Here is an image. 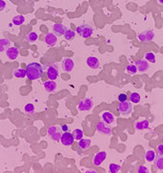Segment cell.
<instances>
[{
    "label": "cell",
    "instance_id": "6da1fadb",
    "mask_svg": "<svg viewBox=\"0 0 163 173\" xmlns=\"http://www.w3.org/2000/svg\"><path fill=\"white\" fill-rule=\"evenodd\" d=\"M25 71H26V77L28 78V79L34 81V80H37L43 76V68L40 64L31 63L29 65H27Z\"/></svg>",
    "mask_w": 163,
    "mask_h": 173
},
{
    "label": "cell",
    "instance_id": "7a4b0ae2",
    "mask_svg": "<svg viewBox=\"0 0 163 173\" xmlns=\"http://www.w3.org/2000/svg\"><path fill=\"white\" fill-rule=\"evenodd\" d=\"M76 32L78 33V35L81 36L84 38H90L94 33V28L92 26H90L89 24H81L80 26H78L76 28Z\"/></svg>",
    "mask_w": 163,
    "mask_h": 173
},
{
    "label": "cell",
    "instance_id": "3957f363",
    "mask_svg": "<svg viewBox=\"0 0 163 173\" xmlns=\"http://www.w3.org/2000/svg\"><path fill=\"white\" fill-rule=\"evenodd\" d=\"M47 135L53 139L54 141H60V138L62 136L61 129L58 126H50L47 128Z\"/></svg>",
    "mask_w": 163,
    "mask_h": 173
},
{
    "label": "cell",
    "instance_id": "277c9868",
    "mask_svg": "<svg viewBox=\"0 0 163 173\" xmlns=\"http://www.w3.org/2000/svg\"><path fill=\"white\" fill-rule=\"evenodd\" d=\"M118 110L121 113V115H128L132 113V104L128 101H123V102H120L119 106H118Z\"/></svg>",
    "mask_w": 163,
    "mask_h": 173
},
{
    "label": "cell",
    "instance_id": "5b68a950",
    "mask_svg": "<svg viewBox=\"0 0 163 173\" xmlns=\"http://www.w3.org/2000/svg\"><path fill=\"white\" fill-rule=\"evenodd\" d=\"M94 106L93 100L91 98H84L80 100L79 104H78V109L81 111H90Z\"/></svg>",
    "mask_w": 163,
    "mask_h": 173
},
{
    "label": "cell",
    "instance_id": "8992f818",
    "mask_svg": "<svg viewBox=\"0 0 163 173\" xmlns=\"http://www.w3.org/2000/svg\"><path fill=\"white\" fill-rule=\"evenodd\" d=\"M59 76V69H58V65L53 64L48 66L47 68V77L49 80H56Z\"/></svg>",
    "mask_w": 163,
    "mask_h": 173
},
{
    "label": "cell",
    "instance_id": "52a82bcc",
    "mask_svg": "<svg viewBox=\"0 0 163 173\" xmlns=\"http://www.w3.org/2000/svg\"><path fill=\"white\" fill-rule=\"evenodd\" d=\"M60 141L62 142V144L65 146H71L72 145V143L75 141V138L72 137V134L70 132H65L64 134H62Z\"/></svg>",
    "mask_w": 163,
    "mask_h": 173
},
{
    "label": "cell",
    "instance_id": "ba28073f",
    "mask_svg": "<svg viewBox=\"0 0 163 173\" xmlns=\"http://www.w3.org/2000/svg\"><path fill=\"white\" fill-rule=\"evenodd\" d=\"M154 34L151 30H145L138 36V38L143 42H151L154 40Z\"/></svg>",
    "mask_w": 163,
    "mask_h": 173
},
{
    "label": "cell",
    "instance_id": "9c48e42d",
    "mask_svg": "<svg viewBox=\"0 0 163 173\" xmlns=\"http://www.w3.org/2000/svg\"><path fill=\"white\" fill-rule=\"evenodd\" d=\"M97 130L100 134H103V135H112V129L110 127L106 126L105 123L102 121H99L97 124Z\"/></svg>",
    "mask_w": 163,
    "mask_h": 173
},
{
    "label": "cell",
    "instance_id": "30bf717a",
    "mask_svg": "<svg viewBox=\"0 0 163 173\" xmlns=\"http://www.w3.org/2000/svg\"><path fill=\"white\" fill-rule=\"evenodd\" d=\"M135 66L137 68V71L145 72L149 69L150 65H149V62H147L146 60H137L135 62Z\"/></svg>",
    "mask_w": 163,
    "mask_h": 173
},
{
    "label": "cell",
    "instance_id": "8fae6325",
    "mask_svg": "<svg viewBox=\"0 0 163 173\" xmlns=\"http://www.w3.org/2000/svg\"><path fill=\"white\" fill-rule=\"evenodd\" d=\"M105 159H106V152H104V151L99 152L95 154V156L94 157L93 163L95 166H99L105 161Z\"/></svg>",
    "mask_w": 163,
    "mask_h": 173
},
{
    "label": "cell",
    "instance_id": "7c38bea8",
    "mask_svg": "<svg viewBox=\"0 0 163 173\" xmlns=\"http://www.w3.org/2000/svg\"><path fill=\"white\" fill-rule=\"evenodd\" d=\"M67 30V27L62 23H55L53 25V34L57 37L63 36Z\"/></svg>",
    "mask_w": 163,
    "mask_h": 173
},
{
    "label": "cell",
    "instance_id": "4fadbf2b",
    "mask_svg": "<svg viewBox=\"0 0 163 173\" xmlns=\"http://www.w3.org/2000/svg\"><path fill=\"white\" fill-rule=\"evenodd\" d=\"M86 63H87V65L89 66V68H92V69H97L99 68V61L97 57H94V56L89 57L86 61Z\"/></svg>",
    "mask_w": 163,
    "mask_h": 173
},
{
    "label": "cell",
    "instance_id": "5bb4252c",
    "mask_svg": "<svg viewBox=\"0 0 163 173\" xmlns=\"http://www.w3.org/2000/svg\"><path fill=\"white\" fill-rule=\"evenodd\" d=\"M44 42H46L48 46H53L57 42V36H55L53 33H48L44 37Z\"/></svg>",
    "mask_w": 163,
    "mask_h": 173
},
{
    "label": "cell",
    "instance_id": "9a60e30c",
    "mask_svg": "<svg viewBox=\"0 0 163 173\" xmlns=\"http://www.w3.org/2000/svg\"><path fill=\"white\" fill-rule=\"evenodd\" d=\"M75 68V63L71 58H66L63 61V69L66 72H71Z\"/></svg>",
    "mask_w": 163,
    "mask_h": 173
},
{
    "label": "cell",
    "instance_id": "2e32d148",
    "mask_svg": "<svg viewBox=\"0 0 163 173\" xmlns=\"http://www.w3.org/2000/svg\"><path fill=\"white\" fill-rule=\"evenodd\" d=\"M19 48L16 47H10L6 50V55L10 60H16L19 57Z\"/></svg>",
    "mask_w": 163,
    "mask_h": 173
},
{
    "label": "cell",
    "instance_id": "e0dca14e",
    "mask_svg": "<svg viewBox=\"0 0 163 173\" xmlns=\"http://www.w3.org/2000/svg\"><path fill=\"white\" fill-rule=\"evenodd\" d=\"M43 88L47 92H53L56 90V88H57V84L55 83L54 80H48L47 82H44Z\"/></svg>",
    "mask_w": 163,
    "mask_h": 173
},
{
    "label": "cell",
    "instance_id": "ac0fdd59",
    "mask_svg": "<svg viewBox=\"0 0 163 173\" xmlns=\"http://www.w3.org/2000/svg\"><path fill=\"white\" fill-rule=\"evenodd\" d=\"M102 118L103 119V121L105 122L106 124H111L114 122V119H115V116L114 115L110 113V111H103L102 115Z\"/></svg>",
    "mask_w": 163,
    "mask_h": 173
},
{
    "label": "cell",
    "instance_id": "d6986e66",
    "mask_svg": "<svg viewBox=\"0 0 163 173\" xmlns=\"http://www.w3.org/2000/svg\"><path fill=\"white\" fill-rule=\"evenodd\" d=\"M78 145H79V148H80V150H82V151L87 150L90 148V146H91V139L81 138L79 141V142H78Z\"/></svg>",
    "mask_w": 163,
    "mask_h": 173
},
{
    "label": "cell",
    "instance_id": "ffe728a7",
    "mask_svg": "<svg viewBox=\"0 0 163 173\" xmlns=\"http://www.w3.org/2000/svg\"><path fill=\"white\" fill-rule=\"evenodd\" d=\"M137 130H146L148 129L150 126V122L148 120H142V121H137L134 124Z\"/></svg>",
    "mask_w": 163,
    "mask_h": 173
},
{
    "label": "cell",
    "instance_id": "44dd1931",
    "mask_svg": "<svg viewBox=\"0 0 163 173\" xmlns=\"http://www.w3.org/2000/svg\"><path fill=\"white\" fill-rule=\"evenodd\" d=\"M10 44H11V42L8 38H0V52L5 51Z\"/></svg>",
    "mask_w": 163,
    "mask_h": 173
},
{
    "label": "cell",
    "instance_id": "7402d4cb",
    "mask_svg": "<svg viewBox=\"0 0 163 173\" xmlns=\"http://www.w3.org/2000/svg\"><path fill=\"white\" fill-rule=\"evenodd\" d=\"M154 161H154L155 166H156L159 170H162V169H163V157H162V155L158 154L157 156H155Z\"/></svg>",
    "mask_w": 163,
    "mask_h": 173
},
{
    "label": "cell",
    "instance_id": "603a6c76",
    "mask_svg": "<svg viewBox=\"0 0 163 173\" xmlns=\"http://www.w3.org/2000/svg\"><path fill=\"white\" fill-rule=\"evenodd\" d=\"M24 21H25V18L23 15H16L15 18H13V23L15 25H21L22 23H24Z\"/></svg>",
    "mask_w": 163,
    "mask_h": 173
},
{
    "label": "cell",
    "instance_id": "cb8c5ba5",
    "mask_svg": "<svg viewBox=\"0 0 163 173\" xmlns=\"http://www.w3.org/2000/svg\"><path fill=\"white\" fill-rule=\"evenodd\" d=\"M155 152L154 151V150H149V151H147V153H146L145 155V159L147 161H154V159H155Z\"/></svg>",
    "mask_w": 163,
    "mask_h": 173
},
{
    "label": "cell",
    "instance_id": "d4e9b609",
    "mask_svg": "<svg viewBox=\"0 0 163 173\" xmlns=\"http://www.w3.org/2000/svg\"><path fill=\"white\" fill-rule=\"evenodd\" d=\"M64 36H65V38H66L67 41H72L75 38V31H71L70 29H67L66 32H65V34H64Z\"/></svg>",
    "mask_w": 163,
    "mask_h": 173
},
{
    "label": "cell",
    "instance_id": "484cf974",
    "mask_svg": "<svg viewBox=\"0 0 163 173\" xmlns=\"http://www.w3.org/2000/svg\"><path fill=\"white\" fill-rule=\"evenodd\" d=\"M140 99H141V96H140V94L137 93V92H131L130 95H129V100L132 102V103H139Z\"/></svg>",
    "mask_w": 163,
    "mask_h": 173
},
{
    "label": "cell",
    "instance_id": "4316f807",
    "mask_svg": "<svg viewBox=\"0 0 163 173\" xmlns=\"http://www.w3.org/2000/svg\"><path fill=\"white\" fill-rule=\"evenodd\" d=\"M14 76L16 78H24L26 76V71L25 69H22V68L16 69L14 71Z\"/></svg>",
    "mask_w": 163,
    "mask_h": 173
},
{
    "label": "cell",
    "instance_id": "83f0119b",
    "mask_svg": "<svg viewBox=\"0 0 163 173\" xmlns=\"http://www.w3.org/2000/svg\"><path fill=\"white\" fill-rule=\"evenodd\" d=\"M38 40V35L35 32H31L26 36V42H34Z\"/></svg>",
    "mask_w": 163,
    "mask_h": 173
},
{
    "label": "cell",
    "instance_id": "f1b7e54d",
    "mask_svg": "<svg viewBox=\"0 0 163 173\" xmlns=\"http://www.w3.org/2000/svg\"><path fill=\"white\" fill-rule=\"evenodd\" d=\"M72 137L75 139V141H80V139L83 138V132L80 129H75L72 133Z\"/></svg>",
    "mask_w": 163,
    "mask_h": 173
},
{
    "label": "cell",
    "instance_id": "f546056e",
    "mask_svg": "<svg viewBox=\"0 0 163 173\" xmlns=\"http://www.w3.org/2000/svg\"><path fill=\"white\" fill-rule=\"evenodd\" d=\"M24 111H25V113L28 114V115H34L35 114V107H34V105L29 103V104H27L25 106V108H24Z\"/></svg>",
    "mask_w": 163,
    "mask_h": 173
},
{
    "label": "cell",
    "instance_id": "4dcf8cb0",
    "mask_svg": "<svg viewBox=\"0 0 163 173\" xmlns=\"http://www.w3.org/2000/svg\"><path fill=\"white\" fill-rule=\"evenodd\" d=\"M145 59L147 62H151L154 64L155 63V55L153 52H149V53H146L145 55Z\"/></svg>",
    "mask_w": 163,
    "mask_h": 173
},
{
    "label": "cell",
    "instance_id": "1f68e13d",
    "mask_svg": "<svg viewBox=\"0 0 163 173\" xmlns=\"http://www.w3.org/2000/svg\"><path fill=\"white\" fill-rule=\"evenodd\" d=\"M121 170V165L117 164H111L109 165V171L111 173H117Z\"/></svg>",
    "mask_w": 163,
    "mask_h": 173
},
{
    "label": "cell",
    "instance_id": "d6a6232c",
    "mask_svg": "<svg viewBox=\"0 0 163 173\" xmlns=\"http://www.w3.org/2000/svg\"><path fill=\"white\" fill-rule=\"evenodd\" d=\"M127 72L129 74H136V72H137V68H136V66L135 65H128L127 66Z\"/></svg>",
    "mask_w": 163,
    "mask_h": 173
},
{
    "label": "cell",
    "instance_id": "836d02e7",
    "mask_svg": "<svg viewBox=\"0 0 163 173\" xmlns=\"http://www.w3.org/2000/svg\"><path fill=\"white\" fill-rule=\"evenodd\" d=\"M118 99H119L120 102H123V101H127V95L126 93H121L119 97H118Z\"/></svg>",
    "mask_w": 163,
    "mask_h": 173
},
{
    "label": "cell",
    "instance_id": "e575fe53",
    "mask_svg": "<svg viewBox=\"0 0 163 173\" xmlns=\"http://www.w3.org/2000/svg\"><path fill=\"white\" fill-rule=\"evenodd\" d=\"M138 173H147L148 172V168L146 166L142 165V166H140L139 168H138Z\"/></svg>",
    "mask_w": 163,
    "mask_h": 173
},
{
    "label": "cell",
    "instance_id": "d590c367",
    "mask_svg": "<svg viewBox=\"0 0 163 173\" xmlns=\"http://www.w3.org/2000/svg\"><path fill=\"white\" fill-rule=\"evenodd\" d=\"M5 7H6V3H5V1L0 0V11H3L5 9Z\"/></svg>",
    "mask_w": 163,
    "mask_h": 173
},
{
    "label": "cell",
    "instance_id": "8d00e7d4",
    "mask_svg": "<svg viewBox=\"0 0 163 173\" xmlns=\"http://www.w3.org/2000/svg\"><path fill=\"white\" fill-rule=\"evenodd\" d=\"M162 148H163V145H162V144H159V145H158V152H159V154H160V155H162V154H163Z\"/></svg>",
    "mask_w": 163,
    "mask_h": 173
},
{
    "label": "cell",
    "instance_id": "74e56055",
    "mask_svg": "<svg viewBox=\"0 0 163 173\" xmlns=\"http://www.w3.org/2000/svg\"><path fill=\"white\" fill-rule=\"evenodd\" d=\"M62 130H63V131H65V132L69 131V127L67 126V125H63V126H62Z\"/></svg>",
    "mask_w": 163,
    "mask_h": 173
},
{
    "label": "cell",
    "instance_id": "f35d334b",
    "mask_svg": "<svg viewBox=\"0 0 163 173\" xmlns=\"http://www.w3.org/2000/svg\"><path fill=\"white\" fill-rule=\"evenodd\" d=\"M86 172H87V173H89V172H91V173H93V172H94V173H97V170H86Z\"/></svg>",
    "mask_w": 163,
    "mask_h": 173
},
{
    "label": "cell",
    "instance_id": "ab89813d",
    "mask_svg": "<svg viewBox=\"0 0 163 173\" xmlns=\"http://www.w3.org/2000/svg\"><path fill=\"white\" fill-rule=\"evenodd\" d=\"M159 2H160V3H162V0H159Z\"/></svg>",
    "mask_w": 163,
    "mask_h": 173
}]
</instances>
